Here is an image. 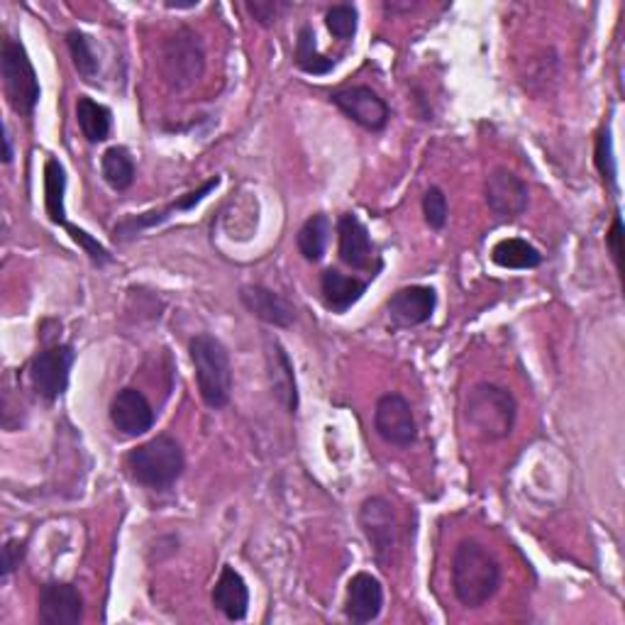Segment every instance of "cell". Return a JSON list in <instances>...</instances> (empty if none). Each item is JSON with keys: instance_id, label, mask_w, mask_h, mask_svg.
<instances>
[{"instance_id": "1f68e13d", "label": "cell", "mask_w": 625, "mask_h": 625, "mask_svg": "<svg viewBox=\"0 0 625 625\" xmlns=\"http://www.w3.org/2000/svg\"><path fill=\"white\" fill-rule=\"evenodd\" d=\"M67 230L71 235V240L77 242V245H81V249H83L86 255H89V259L93 261L96 267H103V265H108V261H112L108 249L101 242H98L96 237H91L86 230L77 228V225H67Z\"/></svg>"}, {"instance_id": "3957f363", "label": "cell", "mask_w": 625, "mask_h": 625, "mask_svg": "<svg viewBox=\"0 0 625 625\" xmlns=\"http://www.w3.org/2000/svg\"><path fill=\"white\" fill-rule=\"evenodd\" d=\"M189 355L196 369L198 394L208 408H225L232 398V361L230 353L216 335L201 333L191 337Z\"/></svg>"}, {"instance_id": "ac0fdd59", "label": "cell", "mask_w": 625, "mask_h": 625, "mask_svg": "<svg viewBox=\"0 0 625 625\" xmlns=\"http://www.w3.org/2000/svg\"><path fill=\"white\" fill-rule=\"evenodd\" d=\"M240 301L255 318L267 325H274V328H289V325H294L296 320V308L277 291L267 289V286H259V284L242 286Z\"/></svg>"}, {"instance_id": "30bf717a", "label": "cell", "mask_w": 625, "mask_h": 625, "mask_svg": "<svg viewBox=\"0 0 625 625\" xmlns=\"http://www.w3.org/2000/svg\"><path fill=\"white\" fill-rule=\"evenodd\" d=\"M374 430L384 443L394 447H410L418 437L414 408L401 394H384L374 408Z\"/></svg>"}, {"instance_id": "8fae6325", "label": "cell", "mask_w": 625, "mask_h": 625, "mask_svg": "<svg viewBox=\"0 0 625 625\" xmlns=\"http://www.w3.org/2000/svg\"><path fill=\"white\" fill-rule=\"evenodd\" d=\"M330 101L340 108L345 116L357 122L359 128L369 132H379L389 125L391 110L386 106L384 98L369 89V86H347V89H337Z\"/></svg>"}, {"instance_id": "44dd1931", "label": "cell", "mask_w": 625, "mask_h": 625, "mask_svg": "<svg viewBox=\"0 0 625 625\" xmlns=\"http://www.w3.org/2000/svg\"><path fill=\"white\" fill-rule=\"evenodd\" d=\"M367 281L357 277H347V274L337 269H325L320 277V294L323 304L333 312H347L353 306L361 301V296L367 294Z\"/></svg>"}, {"instance_id": "2e32d148", "label": "cell", "mask_w": 625, "mask_h": 625, "mask_svg": "<svg viewBox=\"0 0 625 625\" xmlns=\"http://www.w3.org/2000/svg\"><path fill=\"white\" fill-rule=\"evenodd\" d=\"M337 240H340V259L347 267H353L357 271L371 269L374 259V242L371 235L367 230V225L361 222L355 212H345L337 220Z\"/></svg>"}, {"instance_id": "5bb4252c", "label": "cell", "mask_w": 625, "mask_h": 625, "mask_svg": "<svg viewBox=\"0 0 625 625\" xmlns=\"http://www.w3.org/2000/svg\"><path fill=\"white\" fill-rule=\"evenodd\" d=\"M157 416L152 404L147 401V396L140 389H120L110 404V423L120 435L137 437L152 430Z\"/></svg>"}, {"instance_id": "7402d4cb", "label": "cell", "mask_w": 625, "mask_h": 625, "mask_svg": "<svg viewBox=\"0 0 625 625\" xmlns=\"http://www.w3.org/2000/svg\"><path fill=\"white\" fill-rule=\"evenodd\" d=\"M67 171L59 159H47L44 165V208L47 216L54 225H65L67 228Z\"/></svg>"}, {"instance_id": "83f0119b", "label": "cell", "mask_w": 625, "mask_h": 625, "mask_svg": "<svg viewBox=\"0 0 625 625\" xmlns=\"http://www.w3.org/2000/svg\"><path fill=\"white\" fill-rule=\"evenodd\" d=\"M67 44L73 59V67H77V71L81 73V79L93 81L98 77V71H101V65H98V57L93 52L91 37L79 30H71L67 32Z\"/></svg>"}, {"instance_id": "ba28073f", "label": "cell", "mask_w": 625, "mask_h": 625, "mask_svg": "<svg viewBox=\"0 0 625 625\" xmlns=\"http://www.w3.org/2000/svg\"><path fill=\"white\" fill-rule=\"evenodd\" d=\"M359 528L365 533L379 565L381 567L389 565L396 547V528H398L394 506L386 502L384 496H369L367 502L359 506Z\"/></svg>"}, {"instance_id": "8992f818", "label": "cell", "mask_w": 625, "mask_h": 625, "mask_svg": "<svg viewBox=\"0 0 625 625\" xmlns=\"http://www.w3.org/2000/svg\"><path fill=\"white\" fill-rule=\"evenodd\" d=\"M161 77L173 91H186L204 77L206 52L201 37L189 28L169 34L161 44Z\"/></svg>"}, {"instance_id": "f1b7e54d", "label": "cell", "mask_w": 625, "mask_h": 625, "mask_svg": "<svg viewBox=\"0 0 625 625\" xmlns=\"http://www.w3.org/2000/svg\"><path fill=\"white\" fill-rule=\"evenodd\" d=\"M594 161H596L598 173H602L604 183L608 186V191L611 194H618V169H616L614 140H611V128H608V125H604L602 132H598V137H596Z\"/></svg>"}, {"instance_id": "e0dca14e", "label": "cell", "mask_w": 625, "mask_h": 625, "mask_svg": "<svg viewBox=\"0 0 625 625\" xmlns=\"http://www.w3.org/2000/svg\"><path fill=\"white\" fill-rule=\"evenodd\" d=\"M384 608V586L369 572H359L347 584L345 616L353 623L377 621Z\"/></svg>"}, {"instance_id": "4dcf8cb0", "label": "cell", "mask_w": 625, "mask_h": 625, "mask_svg": "<svg viewBox=\"0 0 625 625\" xmlns=\"http://www.w3.org/2000/svg\"><path fill=\"white\" fill-rule=\"evenodd\" d=\"M423 216L425 222L430 225L433 230H443L447 225V216H449V206H447V196L440 189V186H430L428 191L423 196Z\"/></svg>"}, {"instance_id": "e575fe53", "label": "cell", "mask_w": 625, "mask_h": 625, "mask_svg": "<svg viewBox=\"0 0 625 625\" xmlns=\"http://www.w3.org/2000/svg\"><path fill=\"white\" fill-rule=\"evenodd\" d=\"M22 557H24V543L8 540L3 547V579H8L10 574L20 567Z\"/></svg>"}, {"instance_id": "9a60e30c", "label": "cell", "mask_w": 625, "mask_h": 625, "mask_svg": "<svg viewBox=\"0 0 625 625\" xmlns=\"http://www.w3.org/2000/svg\"><path fill=\"white\" fill-rule=\"evenodd\" d=\"M437 306V294L430 286H404L386 301V312L396 328H416L428 323Z\"/></svg>"}, {"instance_id": "9c48e42d", "label": "cell", "mask_w": 625, "mask_h": 625, "mask_svg": "<svg viewBox=\"0 0 625 625\" xmlns=\"http://www.w3.org/2000/svg\"><path fill=\"white\" fill-rule=\"evenodd\" d=\"M218 186H220V177H212V179H208L204 186H198L196 191L183 194L181 198H177V201L165 206V208L147 210V212H140V216L122 218V220L116 225V228H112V237H116L118 242H128V240H132V237H137L140 232H145V230L159 228V225H165V222L171 220L173 216H179V212L194 210L198 204L204 201L206 196H210L212 191H216Z\"/></svg>"}, {"instance_id": "8d00e7d4", "label": "cell", "mask_w": 625, "mask_h": 625, "mask_svg": "<svg viewBox=\"0 0 625 625\" xmlns=\"http://www.w3.org/2000/svg\"><path fill=\"white\" fill-rule=\"evenodd\" d=\"M384 8L389 10V12H398V10H406V12H410V10H414L416 6H410V3H406V6H398V3H384Z\"/></svg>"}, {"instance_id": "4316f807", "label": "cell", "mask_w": 625, "mask_h": 625, "mask_svg": "<svg viewBox=\"0 0 625 625\" xmlns=\"http://www.w3.org/2000/svg\"><path fill=\"white\" fill-rule=\"evenodd\" d=\"M103 179L112 191H128L135 181V161L128 147H108L101 157Z\"/></svg>"}, {"instance_id": "ffe728a7", "label": "cell", "mask_w": 625, "mask_h": 625, "mask_svg": "<svg viewBox=\"0 0 625 625\" xmlns=\"http://www.w3.org/2000/svg\"><path fill=\"white\" fill-rule=\"evenodd\" d=\"M267 377H269V386L271 394L277 396V401L286 408V414H296L298 410V389H296V374H294V365L291 357L286 355V349L271 340L269 343V353H267Z\"/></svg>"}, {"instance_id": "277c9868", "label": "cell", "mask_w": 625, "mask_h": 625, "mask_svg": "<svg viewBox=\"0 0 625 625\" xmlns=\"http://www.w3.org/2000/svg\"><path fill=\"white\" fill-rule=\"evenodd\" d=\"M125 469L130 477L147 489H169L179 482L186 469L181 445L169 435H157L152 440L137 445L125 457Z\"/></svg>"}, {"instance_id": "d4e9b609", "label": "cell", "mask_w": 625, "mask_h": 625, "mask_svg": "<svg viewBox=\"0 0 625 625\" xmlns=\"http://www.w3.org/2000/svg\"><path fill=\"white\" fill-rule=\"evenodd\" d=\"M294 61H296L298 69L308 73V77H325V73H330L337 65L335 59L320 54L318 42H316V32H312L310 24H304V28L298 30Z\"/></svg>"}, {"instance_id": "d590c367", "label": "cell", "mask_w": 625, "mask_h": 625, "mask_svg": "<svg viewBox=\"0 0 625 625\" xmlns=\"http://www.w3.org/2000/svg\"><path fill=\"white\" fill-rule=\"evenodd\" d=\"M3 145H6V152H3V161H6V165H10V161H12V137H10V132H8V128H6V132H3Z\"/></svg>"}, {"instance_id": "f546056e", "label": "cell", "mask_w": 625, "mask_h": 625, "mask_svg": "<svg viewBox=\"0 0 625 625\" xmlns=\"http://www.w3.org/2000/svg\"><path fill=\"white\" fill-rule=\"evenodd\" d=\"M325 24L337 37V40H353L359 28V12L353 3L333 6L325 16Z\"/></svg>"}, {"instance_id": "d6a6232c", "label": "cell", "mask_w": 625, "mask_h": 625, "mask_svg": "<svg viewBox=\"0 0 625 625\" xmlns=\"http://www.w3.org/2000/svg\"><path fill=\"white\" fill-rule=\"evenodd\" d=\"M245 8H247L249 16H252L261 24V28H271V24L279 20L281 12L289 8V6L279 3V0H255V3H252V0H249Z\"/></svg>"}, {"instance_id": "603a6c76", "label": "cell", "mask_w": 625, "mask_h": 625, "mask_svg": "<svg viewBox=\"0 0 625 625\" xmlns=\"http://www.w3.org/2000/svg\"><path fill=\"white\" fill-rule=\"evenodd\" d=\"M492 259L502 269H535L543 265L540 249L533 247L528 240H520V237H506V240L496 242Z\"/></svg>"}, {"instance_id": "836d02e7", "label": "cell", "mask_w": 625, "mask_h": 625, "mask_svg": "<svg viewBox=\"0 0 625 625\" xmlns=\"http://www.w3.org/2000/svg\"><path fill=\"white\" fill-rule=\"evenodd\" d=\"M606 247L611 257H614L618 271H623V220H621V212H616L614 222H611V230L606 235Z\"/></svg>"}, {"instance_id": "7c38bea8", "label": "cell", "mask_w": 625, "mask_h": 625, "mask_svg": "<svg viewBox=\"0 0 625 625\" xmlns=\"http://www.w3.org/2000/svg\"><path fill=\"white\" fill-rule=\"evenodd\" d=\"M37 621L42 625H77L83 621V596L73 584L49 582L37 596Z\"/></svg>"}, {"instance_id": "6da1fadb", "label": "cell", "mask_w": 625, "mask_h": 625, "mask_svg": "<svg viewBox=\"0 0 625 625\" xmlns=\"http://www.w3.org/2000/svg\"><path fill=\"white\" fill-rule=\"evenodd\" d=\"M502 586V565L479 540H462L453 555V592L457 602L477 611L496 596Z\"/></svg>"}, {"instance_id": "4fadbf2b", "label": "cell", "mask_w": 625, "mask_h": 625, "mask_svg": "<svg viewBox=\"0 0 625 625\" xmlns=\"http://www.w3.org/2000/svg\"><path fill=\"white\" fill-rule=\"evenodd\" d=\"M486 204L492 212L504 220L520 218L530 204L528 183L506 167H498L486 179Z\"/></svg>"}, {"instance_id": "d6986e66", "label": "cell", "mask_w": 625, "mask_h": 625, "mask_svg": "<svg viewBox=\"0 0 625 625\" xmlns=\"http://www.w3.org/2000/svg\"><path fill=\"white\" fill-rule=\"evenodd\" d=\"M212 606L228 621H245L249 611V589L242 574L235 567L225 565L220 569V577L212 586Z\"/></svg>"}, {"instance_id": "52a82bcc", "label": "cell", "mask_w": 625, "mask_h": 625, "mask_svg": "<svg viewBox=\"0 0 625 625\" xmlns=\"http://www.w3.org/2000/svg\"><path fill=\"white\" fill-rule=\"evenodd\" d=\"M73 359H77V353H73L71 345H54L42 349L30 361V384L34 394L44 398L47 404L57 401L69 386Z\"/></svg>"}, {"instance_id": "484cf974", "label": "cell", "mask_w": 625, "mask_h": 625, "mask_svg": "<svg viewBox=\"0 0 625 625\" xmlns=\"http://www.w3.org/2000/svg\"><path fill=\"white\" fill-rule=\"evenodd\" d=\"M328 240H330V220L328 216H323V212L310 216L296 235L298 252L304 255L306 261H312V265H318L323 259L325 249H328Z\"/></svg>"}, {"instance_id": "7a4b0ae2", "label": "cell", "mask_w": 625, "mask_h": 625, "mask_svg": "<svg viewBox=\"0 0 625 625\" xmlns=\"http://www.w3.org/2000/svg\"><path fill=\"white\" fill-rule=\"evenodd\" d=\"M462 418L467 428L484 443L504 440L514 433V425L518 418V404L514 394L504 386L492 381H479L465 394L462 401Z\"/></svg>"}, {"instance_id": "cb8c5ba5", "label": "cell", "mask_w": 625, "mask_h": 625, "mask_svg": "<svg viewBox=\"0 0 625 625\" xmlns=\"http://www.w3.org/2000/svg\"><path fill=\"white\" fill-rule=\"evenodd\" d=\"M77 120L86 140L91 145L106 142L112 130V112L108 106L93 101L89 96H81L77 101Z\"/></svg>"}, {"instance_id": "74e56055", "label": "cell", "mask_w": 625, "mask_h": 625, "mask_svg": "<svg viewBox=\"0 0 625 625\" xmlns=\"http://www.w3.org/2000/svg\"><path fill=\"white\" fill-rule=\"evenodd\" d=\"M196 6L198 3H171V0L167 3V8H196Z\"/></svg>"}, {"instance_id": "5b68a950", "label": "cell", "mask_w": 625, "mask_h": 625, "mask_svg": "<svg viewBox=\"0 0 625 625\" xmlns=\"http://www.w3.org/2000/svg\"><path fill=\"white\" fill-rule=\"evenodd\" d=\"M0 77H3V91L8 106L22 118H30L37 103H40V81L28 57V49L16 37H6L0 49Z\"/></svg>"}]
</instances>
